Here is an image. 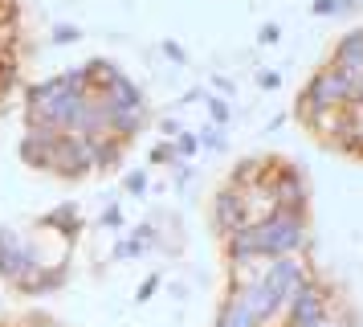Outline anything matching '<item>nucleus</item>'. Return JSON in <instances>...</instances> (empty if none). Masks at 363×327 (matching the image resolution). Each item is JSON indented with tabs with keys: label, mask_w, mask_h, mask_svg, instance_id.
Returning a JSON list of instances; mask_svg holds the SVG:
<instances>
[{
	"label": "nucleus",
	"mask_w": 363,
	"mask_h": 327,
	"mask_svg": "<svg viewBox=\"0 0 363 327\" xmlns=\"http://www.w3.org/2000/svg\"><path fill=\"white\" fill-rule=\"evenodd\" d=\"M355 95H359V90H355L347 78H339L335 70H323V74L306 86V114H314V111H343Z\"/></svg>",
	"instance_id": "f257e3e1"
},
{
	"label": "nucleus",
	"mask_w": 363,
	"mask_h": 327,
	"mask_svg": "<svg viewBox=\"0 0 363 327\" xmlns=\"http://www.w3.org/2000/svg\"><path fill=\"white\" fill-rule=\"evenodd\" d=\"M37 266H45V262L33 258V250L21 242L17 233H9V229H0V274L9 278V282H25V278H33Z\"/></svg>",
	"instance_id": "f03ea898"
},
{
	"label": "nucleus",
	"mask_w": 363,
	"mask_h": 327,
	"mask_svg": "<svg viewBox=\"0 0 363 327\" xmlns=\"http://www.w3.org/2000/svg\"><path fill=\"white\" fill-rule=\"evenodd\" d=\"M327 311H330V299L323 294V286H318V282H306V286L290 299V307H286V323L290 327H314Z\"/></svg>",
	"instance_id": "7ed1b4c3"
},
{
	"label": "nucleus",
	"mask_w": 363,
	"mask_h": 327,
	"mask_svg": "<svg viewBox=\"0 0 363 327\" xmlns=\"http://www.w3.org/2000/svg\"><path fill=\"white\" fill-rule=\"evenodd\" d=\"M327 70H335L339 78H347L359 90L363 86V33H351V37L339 41V49H335V58H330Z\"/></svg>",
	"instance_id": "20e7f679"
}]
</instances>
